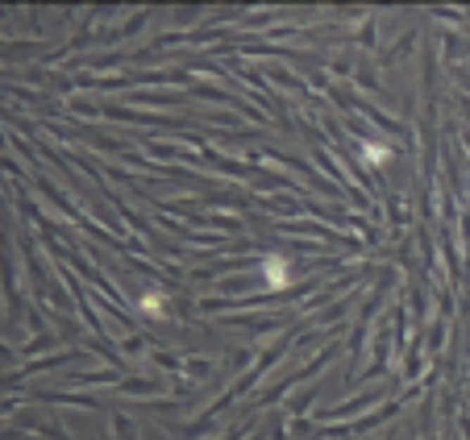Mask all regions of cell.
I'll use <instances>...</instances> for the list:
<instances>
[{
  "instance_id": "obj_1",
  "label": "cell",
  "mask_w": 470,
  "mask_h": 440,
  "mask_svg": "<svg viewBox=\"0 0 470 440\" xmlns=\"http://www.w3.org/2000/svg\"><path fill=\"white\" fill-rule=\"evenodd\" d=\"M362 158H367V167H383V162H391V150H387L383 141H367V145H362Z\"/></svg>"
},
{
  "instance_id": "obj_2",
  "label": "cell",
  "mask_w": 470,
  "mask_h": 440,
  "mask_svg": "<svg viewBox=\"0 0 470 440\" xmlns=\"http://www.w3.org/2000/svg\"><path fill=\"white\" fill-rule=\"evenodd\" d=\"M267 278H271L275 287H287V262H283V258H267Z\"/></svg>"
}]
</instances>
